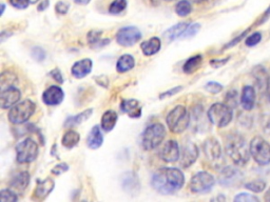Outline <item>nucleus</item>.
I'll return each mask as SVG.
<instances>
[{"mask_svg": "<svg viewBox=\"0 0 270 202\" xmlns=\"http://www.w3.org/2000/svg\"><path fill=\"white\" fill-rule=\"evenodd\" d=\"M225 151L228 157L237 165L243 166L249 161L250 148L240 134H229L225 141Z\"/></svg>", "mask_w": 270, "mask_h": 202, "instance_id": "f03ea898", "label": "nucleus"}, {"mask_svg": "<svg viewBox=\"0 0 270 202\" xmlns=\"http://www.w3.org/2000/svg\"><path fill=\"white\" fill-rule=\"evenodd\" d=\"M228 60H229V58H225V60H219V59H213L212 61H210V64L212 65L213 68L218 69V68H221L222 65H224Z\"/></svg>", "mask_w": 270, "mask_h": 202, "instance_id": "8fccbe9b", "label": "nucleus"}, {"mask_svg": "<svg viewBox=\"0 0 270 202\" xmlns=\"http://www.w3.org/2000/svg\"><path fill=\"white\" fill-rule=\"evenodd\" d=\"M0 200L3 202H14L18 200V196L14 191H12L11 188L3 189V191L0 192Z\"/></svg>", "mask_w": 270, "mask_h": 202, "instance_id": "f704fd0d", "label": "nucleus"}, {"mask_svg": "<svg viewBox=\"0 0 270 202\" xmlns=\"http://www.w3.org/2000/svg\"><path fill=\"white\" fill-rule=\"evenodd\" d=\"M135 65V60L133 56L125 54L119 58V60L116 62V71L119 73H125L128 72L134 68Z\"/></svg>", "mask_w": 270, "mask_h": 202, "instance_id": "393cba45", "label": "nucleus"}, {"mask_svg": "<svg viewBox=\"0 0 270 202\" xmlns=\"http://www.w3.org/2000/svg\"><path fill=\"white\" fill-rule=\"evenodd\" d=\"M159 157L168 163L178 161L181 157V151L178 142L174 140H169L166 144H164L159 151Z\"/></svg>", "mask_w": 270, "mask_h": 202, "instance_id": "9b49d317", "label": "nucleus"}, {"mask_svg": "<svg viewBox=\"0 0 270 202\" xmlns=\"http://www.w3.org/2000/svg\"><path fill=\"white\" fill-rule=\"evenodd\" d=\"M74 2L77 4V5H81V6H86L88 5L91 0H74Z\"/></svg>", "mask_w": 270, "mask_h": 202, "instance_id": "864d4df0", "label": "nucleus"}, {"mask_svg": "<svg viewBox=\"0 0 270 202\" xmlns=\"http://www.w3.org/2000/svg\"><path fill=\"white\" fill-rule=\"evenodd\" d=\"M192 12V6L189 0H181L175 6V13L181 17L188 16Z\"/></svg>", "mask_w": 270, "mask_h": 202, "instance_id": "2f4dec72", "label": "nucleus"}, {"mask_svg": "<svg viewBox=\"0 0 270 202\" xmlns=\"http://www.w3.org/2000/svg\"><path fill=\"white\" fill-rule=\"evenodd\" d=\"M102 142H103V135L101 133L100 127L98 125L93 126L87 138V146L91 150H97L102 146Z\"/></svg>", "mask_w": 270, "mask_h": 202, "instance_id": "aec40b11", "label": "nucleus"}, {"mask_svg": "<svg viewBox=\"0 0 270 202\" xmlns=\"http://www.w3.org/2000/svg\"><path fill=\"white\" fill-rule=\"evenodd\" d=\"M242 173L234 168H226L222 171L220 176V182L225 185H231L234 183H238L242 179Z\"/></svg>", "mask_w": 270, "mask_h": 202, "instance_id": "a211bd4d", "label": "nucleus"}, {"mask_svg": "<svg viewBox=\"0 0 270 202\" xmlns=\"http://www.w3.org/2000/svg\"><path fill=\"white\" fill-rule=\"evenodd\" d=\"M263 130L264 133L270 135V115H267L263 118V122H262Z\"/></svg>", "mask_w": 270, "mask_h": 202, "instance_id": "09e8293b", "label": "nucleus"}, {"mask_svg": "<svg viewBox=\"0 0 270 202\" xmlns=\"http://www.w3.org/2000/svg\"><path fill=\"white\" fill-rule=\"evenodd\" d=\"M100 34L101 32L99 31H91L88 34V41L89 43H93V44H96L99 42V38H100Z\"/></svg>", "mask_w": 270, "mask_h": 202, "instance_id": "a18cd8bd", "label": "nucleus"}, {"mask_svg": "<svg viewBox=\"0 0 270 202\" xmlns=\"http://www.w3.org/2000/svg\"><path fill=\"white\" fill-rule=\"evenodd\" d=\"M121 109L124 113H127L131 118H138L142 115V109H140V104L138 100L135 99H129V100H124Z\"/></svg>", "mask_w": 270, "mask_h": 202, "instance_id": "412c9836", "label": "nucleus"}, {"mask_svg": "<svg viewBox=\"0 0 270 202\" xmlns=\"http://www.w3.org/2000/svg\"><path fill=\"white\" fill-rule=\"evenodd\" d=\"M32 57L36 61L41 62L45 59V52H44L43 49H41V47L36 46V47H34V49L32 50Z\"/></svg>", "mask_w": 270, "mask_h": 202, "instance_id": "ea45409f", "label": "nucleus"}, {"mask_svg": "<svg viewBox=\"0 0 270 202\" xmlns=\"http://www.w3.org/2000/svg\"><path fill=\"white\" fill-rule=\"evenodd\" d=\"M202 62H203V57L201 55L192 56L184 63L183 71L186 74H192L199 69Z\"/></svg>", "mask_w": 270, "mask_h": 202, "instance_id": "c85d7f7f", "label": "nucleus"}, {"mask_svg": "<svg viewBox=\"0 0 270 202\" xmlns=\"http://www.w3.org/2000/svg\"><path fill=\"white\" fill-rule=\"evenodd\" d=\"M50 75H51V76H52L58 83H61V85L64 82V78H63L62 72H61V71L58 70V69H54L53 71H51Z\"/></svg>", "mask_w": 270, "mask_h": 202, "instance_id": "de8ad7c7", "label": "nucleus"}, {"mask_svg": "<svg viewBox=\"0 0 270 202\" xmlns=\"http://www.w3.org/2000/svg\"><path fill=\"white\" fill-rule=\"evenodd\" d=\"M38 156V146L31 138H27L16 147V159L19 163L33 162Z\"/></svg>", "mask_w": 270, "mask_h": 202, "instance_id": "6e6552de", "label": "nucleus"}, {"mask_svg": "<svg viewBox=\"0 0 270 202\" xmlns=\"http://www.w3.org/2000/svg\"><path fill=\"white\" fill-rule=\"evenodd\" d=\"M182 90H183V87H177V88H173V89H171L169 91L164 92V93H161L159 95V99H165V98L171 97V96H173V95L180 93Z\"/></svg>", "mask_w": 270, "mask_h": 202, "instance_id": "49530a36", "label": "nucleus"}, {"mask_svg": "<svg viewBox=\"0 0 270 202\" xmlns=\"http://www.w3.org/2000/svg\"><path fill=\"white\" fill-rule=\"evenodd\" d=\"M18 82V78L15 74L11 72H5L2 75V91L7 90L9 88L15 87L16 83Z\"/></svg>", "mask_w": 270, "mask_h": 202, "instance_id": "7c9ffc66", "label": "nucleus"}, {"mask_svg": "<svg viewBox=\"0 0 270 202\" xmlns=\"http://www.w3.org/2000/svg\"><path fill=\"white\" fill-rule=\"evenodd\" d=\"M166 137L165 126L160 123H154L146 127L142 135V148L145 151L154 150L160 146L163 140Z\"/></svg>", "mask_w": 270, "mask_h": 202, "instance_id": "7ed1b4c3", "label": "nucleus"}, {"mask_svg": "<svg viewBox=\"0 0 270 202\" xmlns=\"http://www.w3.org/2000/svg\"><path fill=\"white\" fill-rule=\"evenodd\" d=\"M49 7V0H42V3L38 6V11H44L46 8Z\"/></svg>", "mask_w": 270, "mask_h": 202, "instance_id": "3c124183", "label": "nucleus"}, {"mask_svg": "<svg viewBox=\"0 0 270 202\" xmlns=\"http://www.w3.org/2000/svg\"><path fill=\"white\" fill-rule=\"evenodd\" d=\"M69 4L65 3V2H58L56 5H55V11H56V13L57 14H60V15H65L68 13V11H69Z\"/></svg>", "mask_w": 270, "mask_h": 202, "instance_id": "37998d69", "label": "nucleus"}, {"mask_svg": "<svg viewBox=\"0 0 270 202\" xmlns=\"http://www.w3.org/2000/svg\"><path fill=\"white\" fill-rule=\"evenodd\" d=\"M29 2H30V4H36L39 2V0H29Z\"/></svg>", "mask_w": 270, "mask_h": 202, "instance_id": "4d7b16f0", "label": "nucleus"}, {"mask_svg": "<svg viewBox=\"0 0 270 202\" xmlns=\"http://www.w3.org/2000/svg\"><path fill=\"white\" fill-rule=\"evenodd\" d=\"M54 180L51 179V178H46L43 181L38 182L36 189H35V197L38 199H44L46 196H48L54 188Z\"/></svg>", "mask_w": 270, "mask_h": 202, "instance_id": "4be33fe9", "label": "nucleus"}, {"mask_svg": "<svg viewBox=\"0 0 270 202\" xmlns=\"http://www.w3.org/2000/svg\"><path fill=\"white\" fill-rule=\"evenodd\" d=\"M142 38V33L136 27H126L117 32L116 41L123 46H131Z\"/></svg>", "mask_w": 270, "mask_h": 202, "instance_id": "9d476101", "label": "nucleus"}, {"mask_svg": "<svg viewBox=\"0 0 270 202\" xmlns=\"http://www.w3.org/2000/svg\"><path fill=\"white\" fill-rule=\"evenodd\" d=\"M21 98L20 91L13 87L7 90L2 91V97H0V103H2V109H10L14 106Z\"/></svg>", "mask_w": 270, "mask_h": 202, "instance_id": "4468645a", "label": "nucleus"}, {"mask_svg": "<svg viewBox=\"0 0 270 202\" xmlns=\"http://www.w3.org/2000/svg\"><path fill=\"white\" fill-rule=\"evenodd\" d=\"M215 183L214 177L207 172H198L190 180V189L195 194L207 193L212 189Z\"/></svg>", "mask_w": 270, "mask_h": 202, "instance_id": "1a4fd4ad", "label": "nucleus"}, {"mask_svg": "<svg viewBox=\"0 0 270 202\" xmlns=\"http://www.w3.org/2000/svg\"><path fill=\"white\" fill-rule=\"evenodd\" d=\"M205 90L211 94H218L223 90V86L219 82L210 81L205 86Z\"/></svg>", "mask_w": 270, "mask_h": 202, "instance_id": "58836bf2", "label": "nucleus"}, {"mask_svg": "<svg viewBox=\"0 0 270 202\" xmlns=\"http://www.w3.org/2000/svg\"><path fill=\"white\" fill-rule=\"evenodd\" d=\"M128 2L127 0H113V3L109 7V13L113 15L121 14L127 9Z\"/></svg>", "mask_w": 270, "mask_h": 202, "instance_id": "473e14b6", "label": "nucleus"}, {"mask_svg": "<svg viewBox=\"0 0 270 202\" xmlns=\"http://www.w3.org/2000/svg\"><path fill=\"white\" fill-rule=\"evenodd\" d=\"M166 120L172 133L181 134L189 126L190 116L185 106L178 105L168 114Z\"/></svg>", "mask_w": 270, "mask_h": 202, "instance_id": "20e7f679", "label": "nucleus"}, {"mask_svg": "<svg viewBox=\"0 0 270 202\" xmlns=\"http://www.w3.org/2000/svg\"><path fill=\"white\" fill-rule=\"evenodd\" d=\"M226 104L230 108H234L238 105V93L236 91H231L226 96Z\"/></svg>", "mask_w": 270, "mask_h": 202, "instance_id": "a19ab883", "label": "nucleus"}, {"mask_svg": "<svg viewBox=\"0 0 270 202\" xmlns=\"http://www.w3.org/2000/svg\"><path fill=\"white\" fill-rule=\"evenodd\" d=\"M65 93L61 87L52 86L46 89L42 94V101L46 105H58L63 102Z\"/></svg>", "mask_w": 270, "mask_h": 202, "instance_id": "ddd939ff", "label": "nucleus"}, {"mask_svg": "<svg viewBox=\"0 0 270 202\" xmlns=\"http://www.w3.org/2000/svg\"><path fill=\"white\" fill-rule=\"evenodd\" d=\"M92 113H93V110L88 109L85 112H81L80 114H78L76 116L69 117L65 122V127H74V126L79 125L80 123H83L84 121L88 120L90 116L92 115Z\"/></svg>", "mask_w": 270, "mask_h": 202, "instance_id": "bb28decb", "label": "nucleus"}, {"mask_svg": "<svg viewBox=\"0 0 270 202\" xmlns=\"http://www.w3.org/2000/svg\"><path fill=\"white\" fill-rule=\"evenodd\" d=\"M249 148L251 156L257 164L268 165L270 163V145L264 138L255 136L251 139Z\"/></svg>", "mask_w": 270, "mask_h": 202, "instance_id": "0eeeda50", "label": "nucleus"}, {"mask_svg": "<svg viewBox=\"0 0 270 202\" xmlns=\"http://www.w3.org/2000/svg\"><path fill=\"white\" fill-rule=\"evenodd\" d=\"M264 199H265V201L270 202V187L267 189V192H266V194L264 196Z\"/></svg>", "mask_w": 270, "mask_h": 202, "instance_id": "5fc2aeb1", "label": "nucleus"}, {"mask_svg": "<svg viewBox=\"0 0 270 202\" xmlns=\"http://www.w3.org/2000/svg\"><path fill=\"white\" fill-rule=\"evenodd\" d=\"M185 182V177L181 170L175 168H161L152 177L151 184L156 192L169 195L180 191Z\"/></svg>", "mask_w": 270, "mask_h": 202, "instance_id": "f257e3e1", "label": "nucleus"}, {"mask_svg": "<svg viewBox=\"0 0 270 202\" xmlns=\"http://www.w3.org/2000/svg\"><path fill=\"white\" fill-rule=\"evenodd\" d=\"M266 95H267V98L268 100L270 101V76L268 77V80H267V83H266Z\"/></svg>", "mask_w": 270, "mask_h": 202, "instance_id": "603ef678", "label": "nucleus"}, {"mask_svg": "<svg viewBox=\"0 0 270 202\" xmlns=\"http://www.w3.org/2000/svg\"><path fill=\"white\" fill-rule=\"evenodd\" d=\"M199 30H201V25H199V23H193V25H190L188 27V29L185 31L181 38H191L195 36Z\"/></svg>", "mask_w": 270, "mask_h": 202, "instance_id": "c9c22d12", "label": "nucleus"}, {"mask_svg": "<svg viewBox=\"0 0 270 202\" xmlns=\"http://www.w3.org/2000/svg\"><path fill=\"white\" fill-rule=\"evenodd\" d=\"M190 26L189 22H180L165 32V37L169 40H175L183 36L185 31Z\"/></svg>", "mask_w": 270, "mask_h": 202, "instance_id": "a878e982", "label": "nucleus"}, {"mask_svg": "<svg viewBox=\"0 0 270 202\" xmlns=\"http://www.w3.org/2000/svg\"><path fill=\"white\" fill-rule=\"evenodd\" d=\"M203 150H204L206 157L210 161H218L222 156V148H221L220 142L213 137L208 138L204 142Z\"/></svg>", "mask_w": 270, "mask_h": 202, "instance_id": "2eb2a0df", "label": "nucleus"}, {"mask_svg": "<svg viewBox=\"0 0 270 202\" xmlns=\"http://www.w3.org/2000/svg\"><path fill=\"white\" fill-rule=\"evenodd\" d=\"M93 66V62L91 59L86 58L75 62L71 69V73L75 78H84L91 73V70Z\"/></svg>", "mask_w": 270, "mask_h": 202, "instance_id": "f3484780", "label": "nucleus"}, {"mask_svg": "<svg viewBox=\"0 0 270 202\" xmlns=\"http://www.w3.org/2000/svg\"><path fill=\"white\" fill-rule=\"evenodd\" d=\"M117 119H119L117 113L115 111L109 110V111L103 113V115L101 117L100 126L104 130V132H110V130H112L114 128V126L116 125Z\"/></svg>", "mask_w": 270, "mask_h": 202, "instance_id": "5701e85b", "label": "nucleus"}, {"mask_svg": "<svg viewBox=\"0 0 270 202\" xmlns=\"http://www.w3.org/2000/svg\"><path fill=\"white\" fill-rule=\"evenodd\" d=\"M30 184V174L28 172H20L11 180L10 188L17 193H23Z\"/></svg>", "mask_w": 270, "mask_h": 202, "instance_id": "dca6fc26", "label": "nucleus"}, {"mask_svg": "<svg viewBox=\"0 0 270 202\" xmlns=\"http://www.w3.org/2000/svg\"><path fill=\"white\" fill-rule=\"evenodd\" d=\"M245 187L253 193H262L266 188V182L264 180H261V179L252 180V181L246 184Z\"/></svg>", "mask_w": 270, "mask_h": 202, "instance_id": "72a5a7b5", "label": "nucleus"}, {"mask_svg": "<svg viewBox=\"0 0 270 202\" xmlns=\"http://www.w3.org/2000/svg\"><path fill=\"white\" fill-rule=\"evenodd\" d=\"M5 8H6V6H5V5H3V6H2V14H4V12H5Z\"/></svg>", "mask_w": 270, "mask_h": 202, "instance_id": "13d9d810", "label": "nucleus"}, {"mask_svg": "<svg viewBox=\"0 0 270 202\" xmlns=\"http://www.w3.org/2000/svg\"><path fill=\"white\" fill-rule=\"evenodd\" d=\"M234 201L237 202H259V198L247 193H241L234 197Z\"/></svg>", "mask_w": 270, "mask_h": 202, "instance_id": "e433bc0d", "label": "nucleus"}, {"mask_svg": "<svg viewBox=\"0 0 270 202\" xmlns=\"http://www.w3.org/2000/svg\"><path fill=\"white\" fill-rule=\"evenodd\" d=\"M80 140V136L77 132L73 129H69L68 132H66L63 136L62 144L66 149H73L78 145V142Z\"/></svg>", "mask_w": 270, "mask_h": 202, "instance_id": "cd10ccee", "label": "nucleus"}, {"mask_svg": "<svg viewBox=\"0 0 270 202\" xmlns=\"http://www.w3.org/2000/svg\"><path fill=\"white\" fill-rule=\"evenodd\" d=\"M9 3L12 7L19 9V10H25L30 5L29 0H9Z\"/></svg>", "mask_w": 270, "mask_h": 202, "instance_id": "79ce46f5", "label": "nucleus"}, {"mask_svg": "<svg viewBox=\"0 0 270 202\" xmlns=\"http://www.w3.org/2000/svg\"><path fill=\"white\" fill-rule=\"evenodd\" d=\"M35 110H36V104L32 100L27 99L20 101L11 108L8 115L9 120L14 124L25 123L35 113Z\"/></svg>", "mask_w": 270, "mask_h": 202, "instance_id": "423d86ee", "label": "nucleus"}, {"mask_svg": "<svg viewBox=\"0 0 270 202\" xmlns=\"http://www.w3.org/2000/svg\"><path fill=\"white\" fill-rule=\"evenodd\" d=\"M261 40H262L261 33L255 32V33L251 34L250 36L247 39H246L245 42H246V45H247V46H254L256 44H259L261 42Z\"/></svg>", "mask_w": 270, "mask_h": 202, "instance_id": "4c0bfd02", "label": "nucleus"}, {"mask_svg": "<svg viewBox=\"0 0 270 202\" xmlns=\"http://www.w3.org/2000/svg\"><path fill=\"white\" fill-rule=\"evenodd\" d=\"M139 182L133 173H127L123 178V186L128 192H132L135 187H138Z\"/></svg>", "mask_w": 270, "mask_h": 202, "instance_id": "c756f323", "label": "nucleus"}, {"mask_svg": "<svg viewBox=\"0 0 270 202\" xmlns=\"http://www.w3.org/2000/svg\"><path fill=\"white\" fill-rule=\"evenodd\" d=\"M198 157V149L192 144V142H187L183 146L181 152V165L183 168L187 169L192 165Z\"/></svg>", "mask_w": 270, "mask_h": 202, "instance_id": "f8f14e48", "label": "nucleus"}, {"mask_svg": "<svg viewBox=\"0 0 270 202\" xmlns=\"http://www.w3.org/2000/svg\"><path fill=\"white\" fill-rule=\"evenodd\" d=\"M68 170H69V165L67 163L62 162V163L54 166L53 170H52V174L53 175H62L63 173H66Z\"/></svg>", "mask_w": 270, "mask_h": 202, "instance_id": "c03bdc74", "label": "nucleus"}, {"mask_svg": "<svg viewBox=\"0 0 270 202\" xmlns=\"http://www.w3.org/2000/svg\"><path fill=\"white\" fill-rule=\"evenodd\" d=\"M189 2L192 4H202L205 2V0H189Z\"/></svg>", "mask_w": 270, "mask_h": 202, "instance_id": "6e6d98bb", "label": "nucleus"}, {"mask_svg": "<svg viewBox=\"0 0 270 202\" xmlns=\"http://www.w3.org/2000/svg\"><path fill=\"white\" fill-rule=\"evenodd\" d=\"M209 121L218 127L227 126L233 117L232 108L226 103H214L210 106L207 113Z\"/></svg>", "mask_w": 270, "mask_h": 202, "instance_id": "39448f33", "label": "nucleus"}, {"mask_svg": "<svg viewBox=\"0 0 270 202\" xmlns=\"http://www.w3.org/2000/svg\"><path fill=\"white\" fill-rule=\"evenodd\" d=\"M140 47H142V51L146 56H152L158 53L161 47V42L159 38L152 37L140 44Z\"/></svg>", "mask_w": 270, "mask_h": 202, "instance_id": "b1692460", "label": "nucleus"}, {"mask_svg": "<svg viewBox=\"0 0 270 202\" xmlns=\"http://www.w3.org/2000/svg\"><path fill=\"white\" fill-rule=\"evenodd\" d=\"M164 2H174V0H164Z\"/></svg>", "mask_w": 270, "mask_h": 202, "instance_id": "bf43d9fd", "label": "nucleus"}, {"mask_svg": "<svg viewBox=\"0 0 270 202\" xmlns=\"http://www.w3.org/2000/svg\"><path fill=\"white\" fill-rule=\"evenodd\" d=\"M255 90L251 86H245L241 94L242 108L246 111H251L255 104Z\"/></svg>", "mask_w": 270, "mask_h": 202, "instance_id": "6ab92c4d", "label": "nucleus"}]
</instances>
